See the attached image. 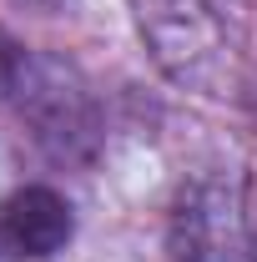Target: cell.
<instances>
[{
  "mask_svg": "<svg viewBox=\"0 0 257 262\" xmlns=\"http://www.w3.org/2000/svg\"><path fill=\"white\" fill-rule=\"evenodd\" d=\"M177 257L182 262H257L242 212L222 192H197L177 212Z\"/></svg>",
  "mask_w": 257,
  "mask_h": 262,
  "instance_id": "1",
  "label": "cell"
},
{
  "mask_svg": "<svg viewBox=\"0 0 257 262\" xmlns=\"http://www.w3.org/2000/svg\"><path fill=\"white\" fill-rule=\"evenodd\" d=\"M71 242V207L51 187H26L0 207V247L10 257H51Z\"/></svg>",
  "mask_w": 257,
  "mask_h": 262,
  "instance_id": "2",
  "label": "cell"
}]
</instances>
